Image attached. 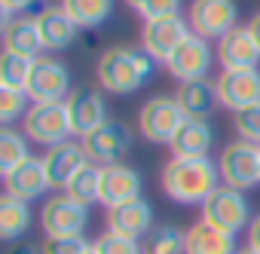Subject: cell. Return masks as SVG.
Segmentation results:
<instances>
[{
	"instance_id": "1",
	"label": "cell",
	"mask_w": 260,
	"mask_h": 254,
	"mask_svg": "<svg viewBox=\"0 0 260 254\" xmlns=\"http://www.w3.org/2000/svg\"><path fill=\"white\" fill-rule=\"evenodd\" d=\"M220 187V169L208 156H172L162 169V190L172 202L202 205Z\"/></svg>"
},
{
	"instance_id": "2",
	"label": "cell",
	"mask_w": 260,
	"mask_h": 254,
	"mask_svg": "<svg viewBox=\"0 0 260 254\" xmlns=\"http://www.w3.org/2000/svg\"><path fill=\"white\" fill-rule=\"evenodd\" d=\"M153 71V58L144 49L132 46H110L98 58V83L113 95H132L138 92Z\"/></svg>"
},
{
	"instance_id": "3",
	"label": "cell",
	"mask_w": 260,
	"mask_h": 254,
	"mask_svg": "<svg viewBox=\"0 0 260 254\" xmlns=\"http://www.w3.org/2000/svg\"><path fill=\"white\" fill-rule=\"evenodd\" d=\"M25 135L37 144H43L46 150L71 141L74 129H71V116H68V104L64 101H37L28 107L25 113Z\"/></svg>"
},
{
	"instance_id": "4",
	"label": "cell",
	"mask_w": 260,
	"mask_h": 254,
	"mask_svg": "<svg viewBox=\"0 0 260 254\" xmlns=\"http://www.w3.org/2000/svg\"><path fill=\"white\" fill-rule=\"evenodd\" d=\"M184 119L187 113L181 110L175 95H156V98H147V104H141L138 110V132L153 144H172Z\"/></svg>"
},
{
	"instance_id": "5",
	"label": "cell",
	"mask_w": 260,
	"mask_h": 254,
	"mask_svg": "<svg viewBox=\"0 0 260 254\" xmlns=\"http://www.w3.org/2000/svg\"><path fill=\"white\" fill-rule=\"evenodd\" d=\"M202 220H208L211 227L236 236L242 230L251 227V211H248V199L242 190H233L226 184H220L205 202H202Z\"/></svg>"
},
{
	"instance_id": "6",
	"label": "cell",
	"mask_w": 260,
	"mask_h": 254,
	"mask_svg": "<svg viewBox=\"0 0 260 254\" xmlns=\"http://www.w3.org/2000/svg\"><path fill=\"white\" fill-rule=\"evenodd\" d=\"M220 181L233 190H251L260 184V147L251 141H230L217 160Z\"/></svg>"
},
{
	"instance_id": "7",
	"label": "cell",
	"mask_w": 260,
	"mask_h": 254,
	"mask_svg": "<svg viewBox=\"0 0 260 254\" xmlns=\"http://www.w3.org/2000/svg\"><path fill=\"white\" fill-rule=\"evenodd\" d=\"M89 163L95 166H116L122 163V156L132 150V129L119 119H104L95 132H89L86 138H80Z\"/></svg>"
},
{
	"instance_id": "8",
	"label": "cell",
	"mask_w": 260,
	"mask_h": 254,
	"mask_svg": "<svg viewBox=\"0 0 260 254\" xmlns=\"http://www.w3.org/2000/svg\"><path fill=\"white\" fill-rule=\"evenodd\" d=\"M40 227L46 236H83L89 227V205L68 193H55L40 208Z\"/></svg>"
},
{
	"instance_id": "9",
	"label": "cell",
	"mask_w": 260,
	"mask_h": 254,
	"mask_svg": "<svg viewBox=\"0 0 260 254\" xmlns=\"http://www.w3.org/2000/svg\"><path fill=\"white\" fill-rule=\"evenodd\" d=\"M190 31L205 40H220L233 28H239L236 0H193L190 4Z\"/></svg>"
},
{
	"instance_id": "10",
	"label": "cell",
	"mask_w": 260,
	"mask_h": 254,
	"mask_svg": "<svg viewBox=\"0 0 260 254\" xmlns=\"http://www.w3.org/2000/svg\"><path fill=\"white\" fill-rule=\"evenodd\" d=\"M211 61H214V52H211L208 40L190 31L184 37V43L166 58V68L175 80L190 83V80H205L208 71H211Z\"/></svg>"
},
{
	"instance_id": "11",
	"label": "cell",
	"mask_w": 260,
	"mask_h": 254,
	"mask_svg": "<svg viewBox=\"0 0 260 254\" xmlns=\"http://www.w3.org/2000/svg\"><path fill=\"white\" fill-rule=\"evenodd\" d=\"M25 92L34 104L37 101H64L71 95V74L61 61H55L49 55H40V58H34Z\"/></svg>"
},
{
	"instance_id": "12",
	"label": "cell",
	"mask_w": 260,
	"mask_h": 254,
	"mask_svg": "<svg viewBox=\"0 0 260 254\" xmlns=\"http://www.w3.org/2000/svg\"><path fill=\"white\" fill-rule=\"evenodd\" d=\"M190 34V22H184L181 16H162V19H150L141 28V49L156 58L166 61Z\"/></svg>"
},
{
	"instance_id": "13",
	"label": "cell",
	"mask_w": 260,
	"mask_h": 254,
	"mask_svg": "<svg viewBox=\"0 0 260 254\" xmlns=\"http://www.w3.org/2000/svg\"><path fill=\"white\" fill-rule=\"evenodd\" d=\"M214 86H217V101L233 113H239L251 104H260V71L257 68L220 71Z\"/></svg>"
},
{
	"instance_id": "14",
	"label": "cell",
	"mask_w": 260,
	"mask_h": 254,
	"mask_svg": "<svg viewBox=\"0 0 260 254\" xmlns=\"http://www.w3.org/2000/svg\"><path fill=\"white\" fill-rule=\"evenodd\" d=\"M141 199V175L132 166H101V190H98V202L104 208H116L125 202Z\"/></svg>"
},
{
	"instance_id": "15",
	"label": "cell",
	"mask_w": 260,
	"mask_h": 254,
	"mask_svg": "<svg viewBox=\"0 0 260 254\" xmlns=\"http://www.w3.org/2000/svg\"><path fill=\"white\" fill-rule=\"evenodd\" d=\"M43 166H46L49 184L58 187V190H64V187L89 166V156H86L83 144L71 138V141H61V144L49 147V150L43 153Z\"/></svg>"
},
{
	"instance_id": "16",
	"label": "cell",
	"mask_w": 260,
	"mask_h": 254,
	"mask_svg": "<svg viewBox=\"0 0 260 254\" xmlns=\"http://www.w3.org/2000/svg\"><path fill=\"white\" fill-rule=\"evenodd\" d=\"M64 104H68L71 129H74L77 138H86L89 132H95L107 119V104H104L101 92H95V89H74L64 98Z\"/></svg>"
},
{
	"instance_id": "17",
	"label": "cell",
	"mask_w": 260,
	"mask_h": 254,
	"mask_svg": "<svg viewBox=\"0 0 260 254\" xmlns=\"http://www.w3.org/2000/svg\"><path fill=\"white\" fill-rule=\"evenodd\" d=\"M217 61L223 71H245L260 65V46L248 31V25H239L217 40Z\"/></svg>"
},
{
	"instance_id": "18",
	"label": "cell",
	"mask_w": 260,
	"mask_h": 254,
	"mask_svg": "<svg viewBox=\"0 0 260 254\" xmlns=\"http://www.w3.org/2000/svg\"><path fill=\"white\" fill-rule=\"evenodd\" d=\"M4 181H7V196H16L22 202H31V199L43 196L52 187L49 175H46V166L37 156H28L22 166H16L10 175H4Z\"/></svg>"
},
{
	"instance_id": "19",
	"label": "cell",
	"mask_w": 260,
	"mask_h": 254,
	"mask_svg": "<svg viewBox=\"0 0 260 254\" xmlns=\"http://www.w3.org/2000/svg\"><path fill=\"white\" fill-rule=\"evenodd\" d=\"M150 227H153V208H150L147 199H135V202L107 208V230L110 233L141 239V236L150 233Z\"/></svg>"
},
{
	"instance_id": "20",
	"label": "cell",
	"mask_w": 260,
	"mask_h": 254,
	"mask_svg": "<svg viewBox=\"0 0 260 254\" xmlns=\"http://www.w3.org/2000/svg\"><path fill=\"white\" fill-rule=\"evenodd\" d=\"M211 144H214L211 122L205 116H187L181 122V129L175 132V138H172V153L196 160V156H208Z\"/></svg>"
},
{
	"instance_id": "21",
	"label": "cell",
	"mask_w": 260,
	"mask_h": 254,
	"mask_svg": "<svg viewBox=\"0 0 260 254\" xmlns=\"http://www.w3.org/2000/svg\"><path fill=\"white\" fill-rule=\"evenodd\" d=\"M34 19H37V31H40L43 49L58 52V49H64V46L74 43L77 25H74V19H71L61 7H46V10H40Z\"/></svg>"
},
{
	"instance_id": "22",
	"label": "cell",
	"mask_w": 260,
	"mask_h": 254,
	"mask_svg": "<svg viewBox=\"0 0 260 254\" xmlns=\"http://www.w3.org/2000/svg\"><path fill=\"white\" fill-rule=\"evenodd\" d=\"M236 236L211 227L208 220H196L184 236V254H236Z\"/></svg>"
},
{
	"instance_id": "23",
	"label": "cell",
	"mask_w": 260,
	"mask_h": 254,
	"mask_svg": "<svg viewBox=\"0 0 260 254\" xmlns=\"http://www.w3.org/2000/svg\"><path fill=\"white\" fill-rule=\"evenodd\" d=\"M4 46L10 52L40 58L37 52L43 49V40H40V31H37V19H28V16L4 19Z\"/></svg>"
},
{
	"instance_id": "24",
	"label": "cell",
	"mask_w": 260,
	"mask_h": 254,
	"mask_svg": "<svg viewBox=\"0 0 260 254\" xmlns=\"http://www.w3.org/2000/svg\"><path fill=\"white\" fill-rule=\"evenodd\" d=\"M175 98H178V104H181V110H184L187 116H205V119H208V113L220 104V101H217V86L208 83V77H205V80L181 83L178 92H175Z\"/></svg>"
},
{
	"instance_id": "25",
	"label": "cell",
	"mask_w": 260,
	"mask_h": 254,
	"mask_svg": "<svg viewBox=\"0 0 260 254\" xmlns=\"http://www.w3.org/2000/svg\"><path fill=\"white\" fill-rule=\"evenodd\" d=\"M28 227H31L28 202H22L16 196H4V199H0V236H4L7 242H16Z\"/></svg>"
},
{
	"instance_id": "26",
	"label": "cell",
	"mask_w": 260,
	"mask_h": 254,
	"mask_svg": "<svg viewBox=\"0 0 260 254\" xmlns=\"http://www.w3.org/2000/svg\"><path fill=\"white\" fill-rule=\"evenodd\" d=\"M61 10L74 19L77 28H95L110 19L113 0H61Z\"/></svg>"
},
{
	"instance_id": "27",
	"label": "cell",
	"mask_w": 260,
	"mask_h": 254,
	"mask_svg": "<svg viewBox=\"0 0 260 254\" xmlns=\"http://www.w3.org/2000/svg\"><path fill=\"white\" fill-rule=\"evenodd\" d=\"M31 68H34V58L4 49V55H0V86H7V89H25L28 77H31Z\"/></svg>"
},
{
	"instance_id": "28",
	"label": "cell",
	"mask_w": 260,
	"mask_h": 254,
	"mask_svg": "<svg viewBox=\"0 0 260 254\" xmlns=\"http://www.w3.org/2000/svg\"><path fill=\"white\" fill-rule=\"evenodd\" d=\"M28 135L22 132H13V129H4L0 132V172L10 175L16 166H22L31 153H28Z\"/></svg>"
},
{
	"instance_id": "29",
	"label": "cell",
	"mask_w": 260,
	"mask_h": 254,
	"mask_svg": "<svg viewBox=\"0 0 260 254\" xmlns=\"http://www.w3.org/2000/svg\"><path fill=\"white\" fill-rule=\"evenodd\" d=\"M98 190H101V166H95V163H89V166L64 187V193L74 196V199L83 202V205L98 202Z\"/></svg>"
},
{
	"instance_id": "30",
	"label": "cell",
	"mask_w": 260,
	"mask_h": 254,
	"mask_svg": "<svg viewBox=\"0 0 260 254\" xmlns=\"http://www.w3.org/2000/svg\"><path fill=\"white\" fill-rule=\"evenodd\" d=\"M184 236L178 227H159L150 233L144 254H184Z\"/></svg>"
},
{
	"instance_id": "31",
	"label": "cell",
	"mask_w": 260,
	"mask_h": 254,
	"mask_svg": "<svg viewBox=\"0 0 260 254\" xmlns=\"http://www.w3.org/2000/svg\"><path fill=\"white\" fill-rule=\"evenodd\" d=\"M92 248L98 251V254H144V248H141V242L138 239H132V236H119V233H101L95 242H92Z\"/></svg>"
},
{
	"instance_id": "32",
	"label": "cell",
	"mask_w": 260,
	"mask_h": 254,
	"mask_svg": "<svg viewBox=\"0 0 260 254\" xmlns=\"http://www.w3.org/2000/svg\"><path fill=\"white\" fill-rule=\"evenodd\" d=\"M233 125L242 141H251L260 147V104H251V107L233 113Z\"/></svg>"
},
{
	"instance_id": "33",
	"label": "cell",
	"mask_w": 260,
	"mask_h": 254,
	"mask_svg": "<svg viewBox=\"0 0 260 254\" xmlns=\"http://www.w3.org/2000/svg\"><path fill=\"white\" fill-rule=\"evenodd\" d=\"M89 248L83 236H46L40 242V254H86Z\"/></svg>"
},
{
	"instance_id": "34",
	"label": "cell",
	"mask_w": 260,
	"mask_h": 254,
	"mask_svg": "<svg viewBox=\"0 0 260 254\" xmlns=\"http://www.w3.org/2000/svg\"><path fill=\"white\" fill-rule=\"evenodd\" d=\"M144 22L150 19H162V16H178L181 0H125Z\"/></svg>"
},
{
	"instance_id": "35",
	"label": "cell",
	"mask_w": 260,
	"mask_h": 254,
	"mask_svg": "<svg viewBox=\"0 0 260 254\" xmlns=\"http://www.w3.org/2000/svg\"><path fill=\"white\" fill-rule=\"evenodd\" d=\"M25 98H28L25 89H7V86H0V119H4L7 125L13 119H19L22 113H28L25 110Z\"/></svg>"
},
{
	"instance_id": "36",
	"label": "cell",
	"mask_w": 260,
	"mask_h": 254,
	"mask_svg": "<svg viewBox=\"0 0 260 254\" xmlns=\"http://www.w3.org/2000/svg\"><path fill=\"white\" fill-rule=\"evenodd\" d=\"M34 4H37V0H0V10H4V19H13L16 13H25Z\"/></svg>"
},
{
	"instance_id": "37",
	"label": "cell",
	"mask_w": 260,
	"mask_h": 254,
	"mask_svg": "<svg viewBox=\"0 0 260 254\" xmlns=\"http://www.w3.org/2000/svg\"><path fill=\"white\" fill-rule=\"evenodd\" d=\"M248 245L260 251V214H257V217L251 220V227H248Z\"/></svg>"
},
{
	"instance_id": "38",
	"label": "cell",
	"mask_w": 260,
	"mask_h": 254,
	"mask_svg": "<svg viewBox=\"0 0 260 254\" xmlns=\"http://www.w3.org/2000/svg\"><path fill=\"white\" fill-rule=\"evenodd\" d=\"M10 254H40V245H13Z\"/></svg>"
},
{
	"instance_id": "39",
	"label": "cell",
	"mask_w": 260,
	"mask_h": 254,
	"mask_svg": "<svg viewBox=\"0 0 260 254\" xmlns=\"http://www.w3.org/2000/svg\"><path fill=\"white\" fill-rule=\"evenodd\" d=\"M248 31L254 34V40H257V46H260V13H257L251 22H248Z\"/></svg>"
},
{
	"instance_id": "40",
	"label": "cell",
	"mask_w": 260,
	"mask_h": 254,
	"mask_svg": "<svg viewBox=\"0 0 260 254\" xmlns=\"http://www.w3.org/2000/svg\"><path fill=\"white\" fill-rule=\"evenodd\" d=\"M236 254H260V251H257V248H251V245H245V248H239Z\"/></svg>"
},
{
	"instance_id": "41",
	"label": "cell",
	"mask_w": 260,
	"mask_h": 254,
	"mask_svg": "<svg viewBox=\"0 0 260 254\" xmlns=\"http://www.w3.org/2000/svg\"><path fill=\"white\" fill-rule=\"evenodd\" d=\"M86 254H98V251H95V248H89V251H86Z\"/></svg>"
}]
</instances>
